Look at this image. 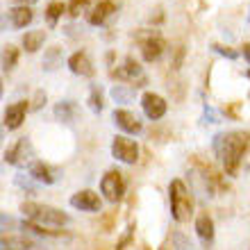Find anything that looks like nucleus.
Listing matches in <instances>:
<instances>
[{"label":"nucleus","instance_id":"f257e3e1","mask_svg":"<svg viewBox=\"0 0 250 250\" xmlns=\"http://www.w3.org/2000/svg\"><path fill=\"white\" fill-rule=\"evenodd\" d=\"M250 148V132H221L214 137V152L223 162L228 175H237L241 159Z\"/></svg>","mask_w":250,"mask_h":250},{"label":"nucleus","instance_id":"f03ea898","mask_svg":"<svg viewBox=\"0 0 250 250\" xmlns=\"http://www.w3.org/2000/svg\"><path fill=\"white\" fill-rule=\"evenodd\" d=\"M21 211L25 221L34 225H41V228H64V225L71 223V216L64 214L57 207H50V205H41V203H23L21 205Z\"/></svg>","mask_w":250,"mask_h":250},{"label":"nucleus","instance_id":"7ed1b4c3","mask_svg":"<svg viewBox=\"0 0 250 250\" xmlns=\"http://www.w3.org/2000/svg\"><path fill=\"white\" fill-rule=\"evenodd\" d=\"M168 198H171V216L178 223H187L193 214V203L182 180H173L168 185Z\"/></svg>","mask_w":250,"mask_h":250},{"label":"nucleus","instance_id":"20e7f679","mask_svg":"<svg viewBox=\"0 0 250 250\" xmlns=\"http://www.w3.org/2000/svg\"><path fill=\"white\" fill-rule=\"evenodd\" d=\"M100 193L107 203H119L125 193V180L123 173L119 171H107L100 180Z\"/></svg>","mask_w":250,"mask_h":250},{"label":"nucleus","instance_id":"39448f33","mask_svg":"<svg viewBox=\"0 0 250 250\" xmlns=\"http://www.w3.org/2000/svg\"><path fill=\"white\" fill-rule=\"evenodd\" d=\"M112 75L121 82H134V86H144L146 84V75H144V68L139 66V62L134 57H125L121 62V66H116L112 71Z\"/></svg>","mask_w":250,"mask_h":250},{"label":"nucleus","instance_id":"423d86ee","mask_svg":"<svg viewBox=\"0 0 250 250\" xmlns=\"http://www.w3.org/2000/svg\"><path fill=\"white\" fill-rule=\"evenodd\" d=\"M112 155L119 159V162H123V164H137L139 146H137V141H132V139L119 134V137H114V141H112Z\"/></svg>","mask_w":250,"mask_h":250},{"label":"nucleus","instance_id":"0eeeda50","mask_svg":"<svg viewBox=\"0 0 250 250\" xmlns=\"http://www.w3.org/2000/svg\"><path fill=\"white\" fill-rule=\"evenodd\" d=\"M27 175H30L34 182H39V185H55V182L62 178V171L50 164H46V162H32V164L27 166Z\"/></svg>","mask_w":250,"mask_h":250},{"label":"nucleus","instance_id":"6e6552de","mask_svg":"<svg viewBox=\"0 0 250 250\" xmlns=\"http://www.w3.org/2000/svg\"><path fill=\"white\" fill-rule=\"evenodd\" d=\"M32 157V144H30V139H19L14 146H9L5 150V162L12 166H23L25 162H30Z\"/></svg>","mask_w":250,"mask_h":250},{"label":"nucleus","instance_id":"1a4fd4ad","mask_svg":"<svg viewBox=\"0 0 250 250\" xmlns=\"http://www.w3.org/2000/svg\"><path fill=\"white\" fill-rule=\"evenodd\" d=\"M71 207H75V209H80V211L96 214V211H100L103 203H100V196L96 193V191L82 189V191H78V193H73L71 196Z\"/></svg>","mask_w":250,"mask_h":250},{"label":"nucleus","instance_id":"9d476101","mask_svg":"<svg viewBox=\"0 0 250 250\" xmlns=\"http://www.w3.org/2000/svg\"><path fill=\"white\" fill-rule=\"evenodd\" d=\"M141 107H144V114L148 116L150 121H157V119H162L166 114V109H168V103H166L159 93H152V91H148V93H144L141 96Z\"/></svg>","mask_w":250,"mask_h":250},{"label":"nucleus","instance_id":"9b49d317","mask_svg":"<svg viewBox=\"0 0 250 250\" xmlns=\"http://www.w3.org/2000/svg\"><path fill=\"white\" fill-rule=\"evenodd\" d=\"M164 50H166V43L159 34L150 32L146 39H141V57L146 62H157L164 55Z\"/></svg>","mask_w":250,"mask_h":250},{"label":"nucleus","instance_id":"f8f14e48","mask_svg":"<svg viewBox=\"0 0 250 250\" xmlns=\"http://www.w3.org/2000/svg\"><path fill=\"white\" fill-rule=\"evenodd\" d=\"M32 19H34V14H32V9H30V7L16 5V7H12V9H7V14H5V27L9 25L12 30H21V27L30 25V23H32Z\"/></svg>","mask_w":250,"mask_h":250},{"label":"nucleus","instance_id":"ddd939ff","mask_svg":"<svg viewBox=\"0 0 250 250\" xmlns=\"http://www.w3.org/2000/svg\"><path fill=\"white\" fill-rule=\"evenodd\" d=\"M25 112H27V100H19L5 109L2 114V123H5L7 130H19L23 121H25Z\"/></svg>","mask_w":250,"mask_h":250},{"label":"nucleus","instance_id":"4468645a","mask_svg":"<svg viewBox=\"0 0 250 250\" xmlns=\"http://www.w3.org/2000/svg\"><path fill=\"white\" fill-rule=\"evenodd\" d=\"M112 121L119 130L125 132V134H139V132H141V121H139L132 112H127V109H114Z\"/></svg>","mask_w":250,"mask_h":250},{"label":"nucleus","instance_id":"2eb2a0df","mask_svg":"<svg viewBox=\"0 0 250 250\" xmlns=\"http://www.w3.org/2000/svg\"><path fill=\"white\" fill-rule=\"evenodd\" d=\"M68 68H71V73H75V75H80V78H93V73H96V68H93L91 60H89V55L82 53V50H78V53H73L71 57H68Z\"/></svg>","mask_w":250,"mask_h":250},{"label":"nucleus","instance_id":"dca6fc26","mask_svg":"<svg viewBox=\"0 0 250 250\" xmlns=\"http://www.w3.org/2000/svg\"><path fill=\"white\" fill-rule=\"evenodd\" d=\"M116 12V5H114V0H98L93 9L86 14V21H89V25H103L112 14Z\"/></svg>","mask_w":250,"mask_h":250},{"label":"nucleus","instance_id":"f3484780","mask_svg":"<svg viewBox=\"0 0 250 250\" xmlns=\"http://www.w3.org/2000/svg\"><path fill=\"white\" fill-rule=\"evenodd\" d=\"M196 234L205 246L214 244V234H216V232H214V221H211V216L200 214V216L196 218Z\"/></svg>","mask_w":250,"mask_h":250},{"label":"nucleus","instance_id":"a211bd4d","mask_svg":"<svg viewBox=\"0 0 250 250\" xmlns=\"http://www.w3.org/2000/svg\"><path fill=\"white\" fill-rule=\"evenodd\" d=\"M34 241L30 237H14V234H2V241H0V250H34Z\"/></svg>","mask_w":250,"mask_h":250},{"label":"nucleus","instance_id":"6ab92c4d","mask_svg":"<svg viewBox=\"0 0 250 250\" xmlns=\"http://www.w3.org/2000/svg\"><path fill=\"white\" fill-rule=\"evenodd\" d=\"M62 60H64V53H62L60 46H50L46 48V53H43V62H41V68L48 73L57 71L62 66Z\"/></svg>","mask_w":250,"mask_h":250},{"label":"nucleus","instance_id":"aec40b11","mask_svg":"<svg viewBox=\"0 0 250 250\" xmlns=\"http://www.w3.org/2000/svg\"><path fill=\"white\" fill-rule=\"evenodd\" d=\"M78 116V105L73 100H60L55 105V119L57 121H64V123H73Z\"/></svg>","mask_w":250,"mask_h":250},{"label":"nucleus","instance_id":"412c9836","mask_svg":"<svg viewBox=\"0 0 250 250\" xmlns=\"http://www.w3.org/2000/svg\"><path fill=\"white\" fill-rule=\"evenodd\" d=\"M43 41H46V32L43 30H30L23 37V48H25L27 53H37L43 46Z\"/></svg>","mask_w":250,"mask_h":250},{"label":"nucleus","instance_id":"4be33fe9","mask_svg":"<svg viewBox=\"0 0 250 250\" xmlns=\"http://www.w3.org/2000/svg\"><path fill=\"white\" fill-rule=\"evenodd\" d=\"M109 96L114 98V103H121V105L132 103V100H134V86L132 84H114L112 89H109Z\"/></svg>","mask_w":250,"mask_h":250},{"label":"nucleus","instance_id":"5701e85b","mask_svg":"<svg viewBox=\"0 0 250 250\" xmlns=\"http://www.w3.org/2000/svg\"><path fill=\"white\" fill-rule=\"evenodd\" d=\"M68 12V7L64 5V2H60V0H55V2H50V5L46 7V21H48V25L55 27L57 25V21L62 19V14Z\"/></svg>","mask_w":250,"mask_h":250},{"label":"nucleus","instance_id":"b1692460","mask_svg":"<svg viewBox=\"0 0 250 250\" xmlns=\"http://www.w3.org/2000/svg\"><path fill=\"white\" fill-rule=\"evenodd\" d=\"M89 109L93 114H100L103 112V89L98 84L91 86V91H89Z\"/></svg>","mask_w":250,"mask_h":250},{"label":"nucleus","instance_id":"393cba45","mask_svg":"<svg viewBox=\"0 0 250 250\" xmlns=\"http://www.w3.org/2000/svg\"><path fill=\"white\" fill-rule=\"evenodd\" d=\"M16 62H19V50L14 46H5V50H2V68L12 71Z\"/></svg>","mask_w":250,"mask_h":250},{"label":"nucleus","instance_id":"a878e982","mask_svg":"<svg viewBox=\"0 0 250 250\" xmlns=\"http://www.w3.org/2000/svg\"><path fill=\"white\" fill-rule=\"evenodd\" d=\"M89 2H91V0H68V16H73V19H78L80 16V12H84L86 7H89Z\"/></svg>","mask_w":250,"mask_h":250},{"label":"nucleus","instance_id":"bb28decb","mask_svg":"<svg viewBox=\"0 0 250 250\" xmlns=\"http://www.w3.org/2000/svg\"><path fill=\"white\" fill-rule=\"evenodd\" d=\"M211 50L218 55H223V57H228V60H237L239 57L237 50H232V48H228V46H221V43H211Z\"/></svg>","mask_w":250,"mask_h":250},{"label":"nucleus","instance_id":"cd10ccee","mask_svg":"<svg viewBox=\"0 0 250 250\" xmlns=\"http://www.w3.org/2000/svg\"><path fill=\"white\" fill-rule=\"evenodd\" d=\"M43 105H46V93L37 91V93H34V100H32V109H41Z\"/></svg>","mask_w":250,"mask_h":250},{"label":"nucleus","instance_id":"c85d7f7f","mask_svg":"<svg viewBox=\"0 0 250 250\" xmlns=\"http://www.w3.org/2000/svg\"><path fill=\"white\" fill-rule=\"evenodd\" d=\"M173 241H175V244L180 246V250H193L191 241H189V239H185L182 234H175V237H173Z\"/></svg>","mask_w":250,"mask_h":250},{"label":"nucleus","instance_id":"c756f323","mask_svg":"<svg viewBox=\"0 0 250 250\" xmlns=\"http://www.w3.org/2000/svg\"><path fill=\"white\" fill-rule=\"evenodd\" d=\"M16 5H25V7H30V5H34V2H39V0H14Z\"/></svg>","mask_w":250,"mask_h":250},{"label":"nucleus","instance_id":"7c9ffc66","mask_svg":"<svg viewBox=\"0 0 250 250\" xmlns=\"http://www.w3.org/2000/svg\"><path fill=\"white\" fill-rule=\"evenodd\" d=\"M244 57H246V62L250 64V43H244Z\"/></svg>","mask_w":250,"mask_h":250},{"label":"nucleus","instance_id":"2f4dec72","mask_svg":"<svg viewBox=\"0 0 250 250\" xmlns=\"http://www.w3.org/2000/svg\"><path fill=\"white\" fill-rule=\"evenodd\" d=\"M246 75H248V78H250V71H248V73H246Z\"/></svg>","mask_w":250,"mask_h":250},{"label":"nucleus","instance_id":"473e14b6","mask_svg":"<svg viewBox=\"0 0 250 250\" xmlns=\"http://www.w3.org/2000/svg\"><path fill=\"white\" fill-rule=\"evenodd\" d=\"M34 250H43V248H34Z\"/></svg>","mask_w":250,"mask_h":250},{"label":"nucleus","instance_id":"72a5a7b5","mask_svg":"<svg viewBox=\"0 0 250 250\" xmlns=\"http://www.w3.org/2000/svg\"><path fill=\"white\" fill-rule=\"evenodd\" d=\"M248 171H250V166H248Z\"/></svg>","mask_w":250,"mask_h":250},{"label":"nucleus","instance_id":"f704fd0d","mask_svg":"<svg viewBox=\"0 0 250 250\" xmlns=\"http://www.w3.org/2000/svg\"><path fill=\"white\" fill-rule=\"evenodd\" d=\"M248 21H250V16H248Z\"/></svg>","mask_w":250,"mask_h":250}]
</instances>
